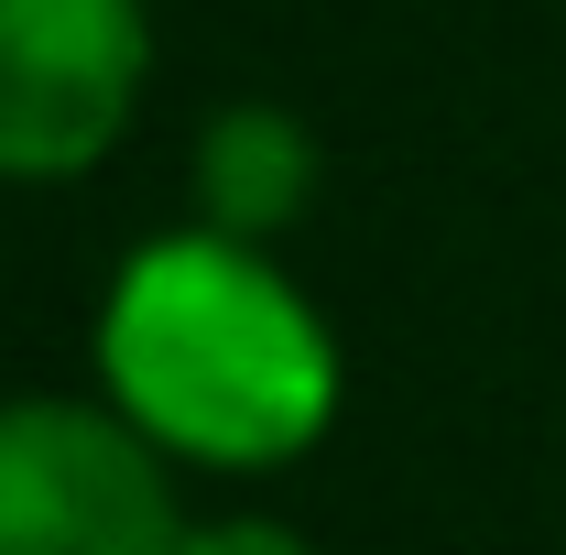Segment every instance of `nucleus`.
I'll use <instances>...</instances> for the list:
<instances>
[{
  "instance_id": "1",
  "label": "nucleus",
  "mask_w": 566,
  "mask_h": 555,
  "mask_svg": "<svg viewBox=\"0 0 566 555\" xmlns=\"http://www.w3.org/2000/svg\"><path fill=\"white\" fill-rule=\"evenodd\" d=\"M109 404L197 469H283L338 415V338L273 273V251L175 229L142 240L98 305Z\"/></svg>"
},
{
  "instance_id": "2",
  "label": "nucleus",
  "mask_w": 566,
  "mask_h": 555,
  "mask_svg": "<svg viewBox=\"0 0 566 555\" xmlns=\"http://www.w3.org/2000/svg\"><path fill=\"white\" fill-rule=\"evenodd\" d=\"M175 469L120 404H0V555H175Z\"/></svg>"
},
{
  "instance_id": "3",
  "label": "nucleus",
  "mask_w": 566,
  "mask_h": 555,
  "mask_svg": "<svg viewBox=\"0 0 566 555\" xmlns=\"http://www.w3.org/2000/svg\"><path fill=\"white\" fill-rule=\"evenodd\" d=\"M153 76L142 0H0V186H66L109 164Z\"/></svg>"
},
{
  "instance_id": "4",
  "label": "nucleus",
  "mask_w": 566,
  "mask_h": 555,
  "mask_svg": "<svg viewBox=\"0 0 566 555\" xmlns=\"http://www.w3.org/2000/svg\"><path fill=\"white\" fill-rule=\"evenodd\" d=\"M316 132L273 109V98H229L208 132H197V229L218 240H283L294 218L316 208Z\"/></svg>"
},
{
  "instance_id": "5",
  "label": "nucleus",
  "mask_w": 566,
  "mask_h": 555,
  "mask_svg": "<svg viewBox=\"0 0 566 555\" xmlns=\"http://www.w3.org/2000/svg\"><path fill=\"white\" fill-rule=\"evenodd\" d=\"M175 555H316L294 523H262V512H229V523H186Z\"/></svg>"
}]
</instances>
